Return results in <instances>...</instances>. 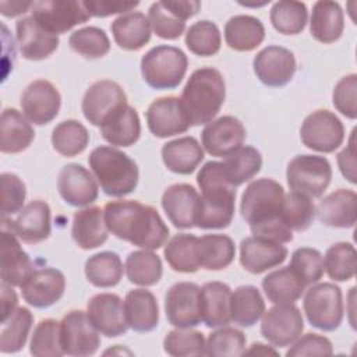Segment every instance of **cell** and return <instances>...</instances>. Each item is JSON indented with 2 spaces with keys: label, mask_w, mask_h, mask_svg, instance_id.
I'll list each match as a JSON object with an SVG mask.
<instances>
[{
  "label": "cell",
  "mask_w": 357,
  "mask_h": 357,
  "mask_svg": "<svg viewBox=\"0 0 357 357\" xmlns=\"http://www.w3.org/2000/svg\"><path fill=\"white\" fill-rule=\"evenodd\" d=\"M357 254L351 243L339 241L332 244L324 257V269L335 282H347L354 278Z\"/></svg>",
  "instance_id": "obj_46"
},
{
  "label": "cell",
  "mask_w": 357,
  "mask_h": 357,
  "mask_svg": "<svg viewBox=\"0 0 357 357\" xmlns=\"http://www.w3.org/2000/svg\"><path fill=\"white\" fill-rule=\"evenodd\" d=\"M124 89L114 81L100 79L93 82L84 93L81 109L85 119L96 127L112 116L114 112L127 106Z\"/></svg>",
  "instance_id": "obj_13"
},
{
  "label": "cell",
  "mask_w": 357,
  "mask_h": 357,
  "mask_svg": "<svg viewBox=\"0 0 357 357\" xmlns=\"http://www.w3.org/2000/svg\"><path fill=\"white\" fill-rule=\"evenodd\" d=\"M89 142L86 127L78 120L68 119L59 123L52 132L53 149L61 156H75L85 151Z\"/></svg>",
  "instance_id": "obj_45"
},
{
  "label": "cell",
  "mask_w": 357,
  "mask_h": 357,
  "mask_svg": "<svg viewBox=\"0 0 357 357\" xmlns=\"http://www.w3.org/2000/svg\"><path fill=\"white\" fill-rule=\"evenodd\" d=\"M124 312L128 328L134 332H151L159 324L156 297L146 289H132L126 294Z\"/></svg>",
  "instance_id": "obj_29"
},
{
  "label": "cell",
  "mask_w": 357,
  "mask_h": 357,
  "mask_svg": "<svg viewBox=\"0 0 357 357\" xmlns=\"http://www.w3.org/2000/svg\"><path fill=\"white\" fill-rule=\"evenodd\" d=\"M99 128L102 138L114 146H131L141 135L139 116L130 105L109 116Z\"/></svg>",
  "instance_id": "obj_33"
},
{
  "label": "cell",
  "mask_w": 357,
  "mask_h": 357,
  "mask_svg": "<svg viewBox=\"0 0 357 357\" xmlns=\"http://www.w3.org/2000/svg\"><path fill=\"white\" fill-rule=\"evenodd\" d=\"M60 340L64 354L73 357L92 356L100 346L99 332L81 310H71L63 317Z\"/></svg>",
  "instance_id": "obj_11"
},
{
  "label": "cell",
  "mask_w": 357,
  "mask_h": 357,
  "mask_svg": "<svg viewBox=\"0 0 357 357\" xmlns=\"http://www.w3.org/2000/svg\"><path fill=\"white\" fill-rule=\"evenodd\" d=\"M105 223L109 233L142 250H159L167 243L169 227L159 212L138 201L119 199L105 205Z\"/></svg>",
  "instance_id": "obj_1"
},
{
  "label": "cell",
  "mask_w": 357,
  "mask_h": 357,
  "mask_svg": "<svg viewBox=\"0 0 357 357\" xmlns=\"http://www.w3.org/2000/svg\"><path fill=\"white\" fill-rule=\"evenodd\" d=\"M269 20L279 33L297 35L305 28L308 20L307 6L294 0L276 1L271 8Z\"/></svg>",
  "instance_id": "obj_47"
},
{
  "label": "cell",
  "mask_w": 357,
  "mask_h": 357,
  "mask_svg": "<svg viewBox=\"0 0 357 357\" xmlns=\"http://www.w3.org/2000/svg\"><path fill=\"white\" fill-rule=\"evenodd\" d=\"M245 343L247 337L240 329L220 326V329L209 333L205 354L215 357H238L244 354Z\"/></svg>",
  "instance_id": "obj_53"
},
{
  "label": "cell",
  "mask_w": 357,
  "mask_h": 357,
  "mask_svg": "<svg viewBox=\"0 0 357 357\" xmlns=\"http://www.w3.org/2000/svg\"><path fill=\"white\" fill-rule=\"evenodd\" d=\"M148 130L156 138H167L185 132L191 124L181 99L163 96L155 99L145 112Z\"/></svg>",
  "instance_id": "obj_16"
},
{
  "label": "cell",
  "mask_w": 357,
  "mask_h": 357,
  "mask_svg": "<svg viewBox=\"0 0 357 357\" xmlns=\"http://www.w3.org/2000/svg\"><path fill=\"white\" fill-rule=\"evenodd\" d=\"M282 220L291 231L307 230L315 218V205L308 195L290 191L282 204Z\"/></svg>",
  "instance_id": "obj_48"
},
{
  "label": "cell",
  "mask_w": 357,
  "mask_h": 357,
  "mask_svg": "<svg viewBox=\"0 0 357 357\" xmlns=\"http://www.w3.org/2000/svg\"><path fill=\"white\" fill-rule=\"evenodd\" d=\"M1 218L11 216L24 208L26 187L14 173H1Z\"/></svg>",
  "instance_id": "obj_56"
},
{
  "label": "cell",
  "mask_w": 357,
  "mask_h": 357,
  "mask_svg": "<svg viewBox=\"0 0 357 357\" xmlns=\"http://www.w3.org/2000/svg\"><path fill=\"white\" fill-rule=\"evenodd\" d=\"M1 283L21 286L33 271L29 255L22 250L17 234L1 223Z\"/></svg>",
  "instance_id": "obj_26"
},
{
  "label": "cell",
  "mask_w": 357,
  "mask_h": 357,
  "mask_svg": "<svg viewBox=\"0 0 357 357\" xmlns=\"http://www.w3.org/2000/svg\"><path fill=\"white\" fill-rule=\"evenodd\" d=\"M206 340L199 331L190 328H177L169 331L163 339V350L169 356H202L205 354Z\"/></svg>",
  "instance_id": "obj_52"
},
{
  "label": "cell",
  "mask_w": 357,
  "mask_h": 357,
  "mask_svg": "<svg viewBox=\"0 0 357 357\" xmlns=\"http://www.w3.org/2000/svg\"><path fill=\"white\" fill-rule=\"evenodd\" d=\"M197 257L199 268L222 271L236 257L234 241L227 234H205L197 238Z\"/></svg>",
  "instance_id": "obj_37"
},
{
  "label": "cell",
  "mask_w": 357,
  "mask_h": 357,
  "mask_svg": "<svg viewBox=\"0 0 357 357\" xmlns=\"http://www.w3.org/2000/svg\"><path fill=\"white\" fill-rule=\"evenodd\" d=\"M32 324V312L26 307H17L13 314L1 322L0 351L3 354L20 351L26 343Z\"/></svg>",
  "instance_id": "obj_44"
},
{
  "label": "cell",
  "mask_w": 357,
  "mask_h": 357,
  "mask_svg": "<svg viewBox=\"0 0 357 357\" xmlns=\"http://www.w3.org/2000/svg\"><path fill=\"white\" fill-rule=\"evenodd\" d=\"M3 223L7 225L21 241L36 244L46 240L52 233L50 208L45 201L35 199L26 204L14 220L3 218Z\"/></svg>",
  "instance_id": "obj_23"
},
{
  "label": "cell",
  "mask_w": 357,
  "mask_h": 357,
  "mask_svg": "<svg viewBox=\"0 0 357 357\" xmlns=\"http://www.w3.org/2000/svg\"><path fill=\"white\" fill-rule=\"evenodd\" d=\"M29 353L35 357H61L64 351L60 340V322L52 318L42 319L33 329Z\"/></svg>",
  "instance_id": "obj_50"
},
{
  "label": "cell",
  "mask_w": 357,
  "mask_h": 357,
  "mask_svg": "<svg viewBox=\"0 0 357 357\" xmlns=\"http://www.w3.org/2000/svg\"><path fill=\"white\" fill-rule=\"evenodd\" d=\"M148 21L151 29L162 39L173 40L181 36L185 29V21L180 20L165 3L155 1L148 10Z\"/></svg>",
  "instance_id": "obj_54"
},
{
  "label": "cell",
  "mask_w": 357,
  "mask_h": 357,
  "mask_svg": "<svg viewBox=\"0 0 357 357\" xmlns=\"http://www.w3.org/2000/svg\"><path fill=\"white\" fill-rule=\"evenodd\" d=\"M357 75L349 74L342 77L332 93V102L335 109L350 120L357 119Z\"/></svg>",
  "instance_id": "obj_57"
},
{
  "label": "cell",
  "mask_w": 357,
  "mask_h": 357,
  "mask_svg": "<svg viewBox=\"0 0 357 357\" xmlns=\"http://www.w3.org/2000/svg\"><path fill=\"white\" fill-rule=\"evenodd\" d=\"M344 29V15L339 3L329 0L315 1L310 17L311 36L325 45L340 39Z\"/></svg>",
  "instance_id": "obj_31"
},
{
  "label": "cell",
  "mask_w": 357,
  "mask_h": 357,
  "mask_svg": "<svg viewBox=\"0 0 357 357\" xmlns=\"http://www.w3.org/2000/svg\"><path fill=\"white\" fill-rule=\"evenodd\" d=\"M139 1H114V0H85L84 6L91 17H109L114 14H127L134 11Z\"/></svg>",
  "instance_id": "obj_59"
},
{
  "label": "cell",
  "mask_w": 357,
  "mask_h": 357,
  "mask_svg": "<svg viewBox=\"0 0 357 357\" xmlns=\"http://www.w3.org/2000/svg\"><path fill=\"white\" fill-rule=\"evenodd\" d=\"M254 74L266 86L279 88L291 81L297 70L294 54L283 47L271 45L257 53L252 61Z\"/></svg>",
  "instance_id": "obj_15"
},
{
  "label": "cell",
  "mask_w": 357,
  "mask_h": 357,
  "mask_svg": "<svg viewBox=\"0 0 357 357\" xmlns=\"http://www.w3.org/2000/svg\"><path fill=\"white\" fill-rule=\"evenodd\" d=\"M291 347L286 351L287 357H300V356H331L333 353L332 342L318 333H305L300 336Z\"/></svg>",
  "instance_id": "obj_58"
},
{
  "label": "cell",
  "mask_w": 357,
  "mask_h": 357,
  "mask_svg": "<svg viewBox=\"0 0 357 357\" xmlns=\"http://www.w3.org/2000/svg\"><path fill=\"white\" fill-rule=\"evenodd\" d=\"M88 163L100 188L109 197L128 195L138 185L139 170L137 163L114 146L100 145L95 148L89 153Z\"/></svg>",
  "instance_id": "obj_5"
},
{
  "label": "cell",
  "mask_w": 357,
  "mask_h": 357,
  "mask_svg": "<svg viewBox=\"0 0 357 357\" xmlns=\"http://www.w3.org/2000/svg\"><path fill=\"white\" fill-rule=\"evenodd\" d=\"M287 254L289 251L282 243L259 236L245 237L240 243V264L252 275H259L282 265Z\"/></svg>",
  "instance_id": "obj_22"
},
{
  "label": "cell",
  "mask_w": 357,
  "mask_h": 357,
  "mask_svg": "<svg viewBox=\"0 0 357 357\" xmlns=\"http://www.w3.org/2000/svg\"><path fill=\"white\" fill-rule=\"evenodd\" d=\"M15 36L24 59L38 61L47 59L59 47V36L42 28L33 17L20 18L15 24Z\"/></svg>",
  "instance_id": "obj_24"
},
{
  "label": "cell",
  "mask_w": 357,
  "mask_h": 357,
  "mask_svg": "<svg viewBox=\"0 0 357 357\" xmlns=\"http://www.w3.org/2000/svg\"><path fill=\"white\" fill-rule=\"evenodd\" d=\"M222 36L218 25L208 20L194 22L185 32V46L201 57H209L220 50Z\"/></svg>",
  "instance_id": "obj_49"
},
{
  "label": "cell",
  "mask_w": 357,
  "mask_h": 357,
  "mask_svg": "<svg viewBox=\"0 0 357 357\" xmlns=\"http://www.w3.org/2000/svg\"><path fill=\"white\" fill-rule=\"evenodd\" d=\"M265 39V26L257 17L238 14L225 25L226 45L236 52H251Z\"/></svg>",
  "instance_id": "obj_36"
},
{
  "label": "cell",
  "mask_w": 357,
  "mask_h": 357,
  "mask_svg": "<svg viewBox=\"0 0 357 357\" xmlns=\"http://www.w3.org/2000/svg\"><path fill=\"white\" fill-rule=\"evenodd\" d=\"M261 284L266 298L273 304H294L307 287L290 266L272 271Z\"/></svg>",
  "instance_id": "obj_38"
},
{
  "label": "cell",
  "mask_w": 357,
  "mask_h": 357,
  "mask_svg": "<svg viewBox=\"0 0 357 357\" xmlns=\"http://www.w3.org/2000/svg\"><path fill=\"white\" fill-rule=\"evenodd\" d=\"M300 139L312 151L331 153L343 144L344 127L333 112L318 109L304 119Z\"/></svg>",
  "instance_id": "obj_10"
},
{
  "label": "cell",
  "mask_w": 357,
  "mask_h": 357,
  "mask_svg": "<svg viewBox=\"0 0 357 357\" xmlns=\"http://www.w3.org/2000/svg\"><path fill=\"white\" fill-rule=\"evenodd\" d=\"M289 266L305 286H311L319 282L325 272L322 254L311 247H301L294 250Z\"/></svg>",
  "instance_id": "obj_55"
},
{
  "label": "cell",
  "mask_w": 357,
  "mask_h": 357,
  "mask_svg": "<svg viewBox=\"0 0 357 357\" xmlns=\"http://www.w3.org/2000/svg\"><path fill=\"white\" fill-rule=\"evenodd\" d=\"M265 312V301L255 286L244 284L231 291L230 321L241 328L255 325Z\"/></svg>",
  "instance_id": "obj_39"
},
{
  "label": "cell",
  "mask_w": 357,
  "mask_h": 357,
  "mask_svg": "<svg viewBox=\"0 0 357 357\" xmlns=\"http://www.w3.org/2000/svg\"><path fill=\"white\" fill-rule=\"evenodd\" d=\"M199 194L185 183L167 187L162 194V208L176 229H191L195 226V212Z\"/></svg>",
  "instance_id": "obj_25"
},
{
  "label": "cell",
  "mask_w": 357,
  "mask_h": 357,
  "mask_svg": "<svg viewBox=\"0 0 357 357\" xmlns=\"http://www.w3.org/2000/svg\"><path fill=\"white\" fill-rule=\"evenodd\" d=\"M71 236L74 243L82 250L100 247L109 237L103 211L99 206H88L77 211L73 218Z\"/></svg>",
  "instance_id": "obj_30"
},
{
  "label": "cell",
  "mask_w": 357,
  "mask_h": 357,
  "mask_svg": "<svg viewBox=\"0 0 357 357\" xmlns=\"http://www.w3.org/2000/svg\"><path fill=\"white\" fill-rule=\"evenodd\" d=\"M31 13L33 20L53 35L64 33L91 18L84 1L75 0L32 1Z\"/></svg>",
  "instance_id": "obj_9"
},
{
  "label": "cell",
  "mask_w": 357,
  "mask_h": 357,
  "mask_svg": "<svg viewBox=\"0 0 357 357\" xmlns=\"http://www.w3.org/2000/svg\"><path fill=\"white\" fill-rule=\"evenodd\" d=\"M226 98V84L219 70L202 67L195 70L181 92V103L191 126L211 123L220 112Z\"/></svg>",
  "instance_id": "obj_4"
},
{
  "label": "cell",
  "mask_w": 357,
  "mask_h": 357,
  "mask_svg": "<svg viewBox=\"0 0 357 357\" xmlns=\"http://www.w3.org/2000/svg\"><path fill=\"white\" fill-rule=\"evenodd\" d=\"M18 304V296L14 291L13 286L7 283H1V322L6 321L13 311L17 308Z\"/></svg>",
  "instance_id": "obj_61"
},
{
  "label": "cell",
  "mask_w": 357,
  "mask_h": 357,
  "mask_svg": "<svg viewBox=\"0 0 357 357\" xmlns=\"http://www.w3.org/2000/svg\"><path fill=\"white\" fill-rule=\"evenodd\" d=\"M70 47L85 59H100L110 50L106 32L98 26H85L74 31L68 38Z\"/></svg>",
  "instance_id": "obj_51"
},
{
  "label": "cell",
  "mask_w": 357,
  "mask_h": 357,
  "mask_svg": "<svg viewBox=\"0 0 357 357\" xmlns=\"http://www.w3.org/2000/svg\"><path fill=\"white\" fill-rule=\"evenodd\" d=\"M278 354L276 350L266 347V344L262 343H254L248 350H244V354Z\"/></svg>",
  "instance_id": "obj_63"
},
{
  "label": "cell",
  "mask_w": 357,
  "mask_h": 357,
  "mask_svg": "<svg viewBox=\"0 0 357 357\" xmlns=\"http://www.w3.org/2000/svg\"><path fill=\"white\" fill-rule=\"evenodd\" d=\"M124 269L131 283L145 287L156 284L163 273L162 259L151 250L131 251L126 258Z\"/></svg>",
  "instance_id": "obj_42"
},
{
  "label": "cell",
  "mask_w": 357,
  "mask_h": 357,
  "mask_svg": "<svg viewBox=\"0 0 357 357\" xmlns=\"http://www.w3.org/2000/svg\"><path fill=\"white\" fill-rule=\"evenodd\" d=\"M84 271L91 284L107 289L120 283L124 266L119 254L113 251H102L86 259Z\"/></svg>",
  "instance_id": "obj_41"
},
{
  "label": "cell",
  "mask_w": 357,
  "mask_h": 357,
  "mask_svg": "<svg viewBox=\"0 0 357 357\" xmlns=\"http://www.w3.org/2000/svg\"><path fill=\"white\" fill-rule=\"evenodd\" d=\"M61 96L56 86L46 79L31 82L21 95L22 114L36 126L49 124L59 114Z\"/></svg>",
  "instance_id": "obj_18"
},
{
  "label": "cell",
  "mask_w": 357,
  "mask_h": 357,
  "mask_svg": "<svg viewBox=\"0 0 357 357\" xmlns=\"http://www.w3.org/2000/svg\"><path fill=\"white\" fill-rule=\"evenodd\" d=\"M60 197L71 206H88L98 198L99 188L95 176L78 163L61 167L57 177Z\"/></svg>",
  "instance_id": "obj_21"
},
{
  "label": "cell",
  "mask_w": 357,
  "mask_h": 357,
  "mask_svg": "<svg viewBox=\"0 0 357 357\" xmlns=\"http://www.w3.org/2000/svg\"><path fill=\"white\" fill-rule=\"evenodd\" d=\"M188 59L185 53L169 45L149 49L141 59L144 81L153 89H174L185 77Z\"/></svg>",
  "instance_id": "obj_6"
},
{
  "label": "cell",
  "mask_w": 357,
  "mask_h": 357,
  "mask_svg": "<svg viewBox=\"0 0 357 357\" xmlns=\"http://www.w3.org/2000/svg\"><path fill=\"white\" fill-rule=\"evenodd\" d=\"M303 308L311 326L324 332L337 329L344 315L340 287L331 282L311 286L304 294Z\"/></svg>",
  "instance_id": "obj_7"
},
{
  "label": "cell",
  "mask_w": 357,
  "mask_h": 357,
  "mask_svg": "<svg viewBox=\"0 0 357 357\" xmlns=\"http://www.w3.org/2000/svg\"><path fill=\"white\" fill-rule=\"evenodd\" d=\"M33 138V127L21 112L14 107L1 112L0 151L3 153H20L32 144Z\"/></svg>",
  "instance_id": "obj_32"
},
{
  "label": "cell",
  "mask_w": 357,
  "mask_h": 357,
  "mask_svg": "<svg viewBox=\"0 0 357 357\" xmlns=\"http://www.w3.org/2000/svg\"><path fill=\"white\" fill-rule=\"evenodd\" d=\"M245 139V128L234 116H222L208 123L201 132L202 148L212 156L226 158Z\"/></svg>",
  "instance_id": "obj_20"
},
{
  "label": "cell",
  "mask_w": 357,
  "mask_h": 357,
  "mask_svg": "<svg viewBox=\"0 0 357 357\" xmlns=\"http://www.w3.org/2000/svg\"><path fill=\"white\" fill-rule=\"evenodd\" d=\"M356 128L350 134V139L347 146L337 155V165L340 173L344 178H347L351 184H356V144H354Z\"/></svg>",
  "instance_id": "obj_60"
},
{
  "label": "cell",
  "mask_w": 357,
  "mask_h": 357,
  "mask_svg": "<svg viewBox=\"0 0 357 357\" xmlns=\"http://www.w3.org/2000/svg\"><path fill=\"white\" fill-rule=\"evenodd\" d=\"M283 187L272 178L251 181L241 195L240 212L248 223L252 236H259L278 243H290L293 231L282 220Z\"/></svg>",
  "instance_id": "obj_2"
},
{
  "label": "cell",
  "mask_w": 357,
  "mask_h": 357,
  "mask_svg": "<svg viewBox=\"0 0 357 357\" xmlns=\"http://www.w3.org/2000/svg\"><path fill=\"white\" fill-rule=\"evenodd\" d=\"M315 213L325 226L339 229L353 227L357 219V195L353 190L339 188L319 201Z\"/></svg>",
  "instance_id": "obj_27"
},
{
  "label": "cell",
  "mask_w": 357,
  "mask_h": 357,
  "mask_svg": "<svg viewBox=\"0 0 357 357\" xmlns=\"http://www.w3.org/2000/svg\"><path fill=\"white\" fill-rule=\"evenodd\" d=\"M332 178L329 160L319 155H297L286 169V180L291 191L310 198H319Z\"/></svg>",
  "instance_id": "obj_8"
},
{
  "label": "cell",
  "mask_w": 357,
  "mask_h": 357,
  "mask_svg": "<svg viewBox=\"0 0 357 357\" xmlns=\"http://www.w3.org/2000/svg\"><path fill=\"white\" fill-rule=\"evenodd\" d=\"M262 167V156L254 146H240L222 162V170L226 181L231 187H238L251 180Z\"/></svg>",
  "instance_id": "obj_40"
},
{
  "label": "cell",
  "mask_w": 357,
  "mask_h": 357,
  "mask_svg": "<svg viewBox=\"0 0 357 357\" xmlns=\"http://www.w3.org/2000/svg\"><path fill=\"white\" fill-rule=\"evenodd\" d=\"M162 160L176 174H191L204 160V148L194 137H181L163 144Z\"/></svg>",
  "instance_id": "obj_34"
},
{
  "label": "cell",
  "mask_w": 357,
  "mask_h": 357,
  "mask_svg": "<svg viewBox=\"0 0 357 357\" xmlns=\"http://www.w3.org/2000/svg\"><path fill=\"white\" fill-rule=\"evenodd\" d=\"M110 29L116 45L123 50H139L151 40V25L148 17L141 11H131L117 17Z\"/></svg>",
  "instance_id": "obj_35"
},
{
  "label": "cell",
  "mask_w": 357,
  "mask_h": 357,
  "mask_svg": "<svg viewBox=\"0 0 357 357\" xmlns=\"http://www.w3.org/2000/svg\"><path fill=\"white\" fill-rule=\"evenodd\" d=\"M231 289L223 282H208L199 290L201 319L208 328L226 326L230 322Z\"/></svg>",
  "instance_id": "obj_28"
},
{
  "label": "cell",
  "mask_w": 357,
  "mask_h": 357,
  "mask_svg": "<svg viewBox=\"0 0 357 357\" xmlns=\"http://www.w3.org/2000/svg\"><path fill=\"white\" fill-rule=\"evenodd\" d=\"M22 298L35 308H49L64 294L66 278L56 268L33 269L20 286Z\"/></svg>",
  "instance_id": "obj_17"
},
{
  "label": "cell",
  "mask_w": 357,
  "mask_h": 357,
  "mask_svg": "<svg viewBox=\"0 0 357 357\" xmlns=\"http://www.w3.org/2000/svg\"><path fill=\"white\" fill-rule=\"evenodd\" d=\"M31 7L32 1H0V13L8 18L25 14L28 10H31Z\"/></svg>",
  "instance_id": "obj_62"
},
{
  "label": "cell",
  "mask_w": 357,
  "mask_h": 357,
  "mask_svg": "<svg viewBox=\"0 0 357 357\" xmlns=\"http://www.w3.org/2000/svg\"><path fill=\"white\" fill-rule=\"evenodd\" d=\"M261 318V333L275 347L293 344L304 331L301 311L294 304H275Z\"/></svg>",
  "instance_id": "obj_12"
},
{
  "label": "cell",
  "mask_w": 357,
  "mask_h": 357,
  "mask_svg": "<svg viewBox=\"0 0 357 357\" xmlns=\"http://www.w3.org/2000/svg\"><path fill=\"white\" fill-rule=\"evenodd\" d=\"M86 315L96 331L106 337L121 336L128 329L124 303L114 293L95 294L88 301Z\"/></svg>",
  "instance_id": "obj_19"
},
{
  "label": "cell",
  "mask_w": 357,
  "mask_h": 357,
  "mask_svg": "<svg viewBox=\"0 0 357 357\" xmlns=\"http://www.w3.org/2000/svg\"><path fill=\"white\" fill-rule=\"evenodd\" d=\"M201 287L192 282L173 284L165 296V314L176 328H194L202 322L199 312Z\"/></svg>",
  "instance_id": "obj_14"
},
{
  "label": "cell",
  "mask_w": 357,
  "mask_h": 357,
  "mask_svg": "<svg viewBox=\"0 0 357 357\" xmlns=\"http://www.w3.org/2000/svg\"><path fill=\"white\" fill-rule=\"evenodd\" d=\"M201 195L197 204L195 226L204 230L226 229L234 216L236 188L223 174L222 162H206L197 174Z\"/></svg>",
  "instance_id": "obj_3"
},
{
  "label": "cell",
  "mask_w": 357,
  "mask_h": 357,
  "mask_svg": "<svg viewBox=\"0 0 357 357\" xmlns=\"http://www.w3.org/2000/svg\"><path fill=\"white\" fill-rule=\"evenodd\" d=\"M197 236L180 233L165 245L163 255L170 268L180 273H194L199 269L197 257Z\"/></svg>",
  "instance_id": "obj_43"
}]
</instances>
